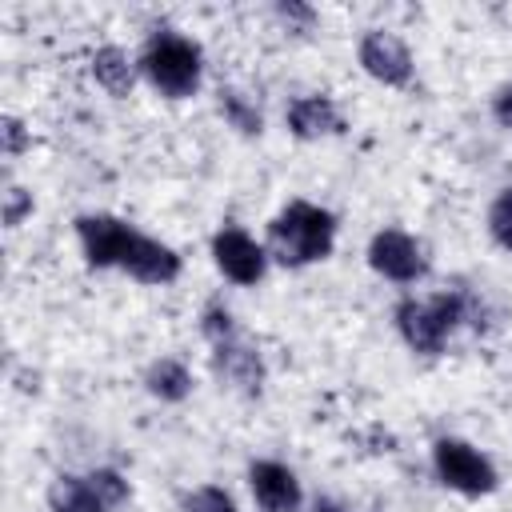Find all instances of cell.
<instances>
[{
    "label": "cell",
    "mask_w": 512,
    "mask_h": 512,
    "mask_svg": "<svg viewBox=\"0 0 512 512\" xmlns=\"http://www.w3.org/2000/svg\"><path fill=\"white\" fill-rule=\"evenodd\" d=\"M332 244H336V216L328 208L308 204V200H292L268 224V252L284 268L316 264L332 252Z\"/></svg>",
    "instance_id": "1"
},
{
    "label": "cell",
    "mask_w": 512,
    "mask_h": 512,
    "mask_svg": "<svg viewBox=\"0 0 512 512\" xmlns=\"http://www.w3.org/2000/svg\"><path fill=\"white\" fill-rule=\"evenodd\" d=\"M140 72L148 76V84L172 100H184L200 88V72H204V56L200 48L180 36V32H152L144 52H140Z\"/></svg>",
    "instance_id": "2"
},
{
    "label": "cell",
    "mask_w": 512,
    "mask_h": 512,
    "mask_svg": "<svg viewBox=\"0 0 512 512\" xmlns=\"http://www.w3.org/2000/svg\"><path fill=\"white\" fill-rule=\"evenodd\" d=\"M460 320H464V292H440L428 300L396 304V328H400L404 344L424 356H436Z\"/></svg>",
    "instance_id": "3"
},
{
    "label": "cell",
    "mask_w": 512,
    "mask_h": 512,
    "mask_svg": "<svg viewBox=\"0 0 512 512\" xmlns=\"http://www.w3.org/2000/svg\"><path fill=\"white\" fill-rule=\"evenodd\" d=\"M432 464H436V476H440L452 492H460V496H488V492H496V484H500L492 460H488L484 452H476L472 444L452 440V436L436 440Z\"/></svg>",
    "instance_id": "4"
},
{
    "label": "cell",
    "mask_w": 512,
    "mask_h": 512,
    "mask_svg": "<svg viewBox=\"0 0 512 512\" xmlns=\"http://www.w3.org/2000/svg\"><path fill=\"white\" fill-rule=\"evenodd\" d=\"M368 264L384 276V280H396V284H412L428 272V256H424V244L400 228H384L372 236L368 244Z\"/></svg>",
    "instance_id": "5"
},
{
    "label": "cell",
    "mask_w": 512,
    "mask_h": 512,
    "mask_svg": "<svg viewBox=\"0 0 512 512\" xmlns=\"http://www.w3.org/2000/svg\"><path fill=\"white\" fill-rule=\"evenodd\" d=\"M212 260L216 268L232 280V284H260L264 280V268H268V252L244 232V228H220L212 236Z\"/></svg>",
    "instance_id": "6"
},
{
    "label": "cell",
    "mask_w": 512,
    "mask_h": 512,
    "mask_svg": "<svg viewBox=\"0 0 512 512\" xmlns=\"http://www.w3.org/2000/svg\"><path fill=\"white\" fill-rule=\"evenodd\" d=\"M356 56H360V68H364L372 80H380V84L400 88V84H408V76H412V52H408V44H404L396 32H384V28L364 32Z\"/></svg>",
    "instance_id": "7"
},
{
    "label": "cell",
    "mask_w": 512,
    "mask_h": 512,
    "mask_svg": "<svg viewBox=\"0 0 512 512\" xmlns=\"http://www.w3.org/2000/svg\"><path fill=\"white\" fill-rule=\"evenodd\" d=\"M132 232H136V228H128L124 220L104 216V212H96V216H80V220H76V236H80L84 260H88L92 268H112V264H120L124 252H128Z\"/></svg>",
    "instance_id": "8"
},
{
    "label": "cell",
    "mask_w": 512,
    "mask_h": 512,
    "mask_svg": "<svg viewBox=\"0 0 512 512\" xmlns=\"http://www.w3.org/2000/svg\"><path fill=\"white\" fill-rule=\"evenodd\" d=\"M248 488L260 512H296L300 508V480L280 460H256L248 468Z\"/></svg>",
    "instance_id": "9"
},
{
    "label": "cell",
    "mask_w": 512,
    "mask_h": 512,
    "mask_svg": "<svg viewBox=\"0 0 512 512\" xmlns=\"http://www.w3.org/2000/svg\"><path fill=\"white\" fill-rule=\"evenodd\" d=\"M120 268L128 276H136L140 284H172L180 276V256L168 244H160V240H152L144 232H132Z\"/></svg>",
    "instance_id": "10"
},
{
    "label": "cell",
    "mask_w": 512,
    "mask_h": 512,
    "mask_svg": "<svg viewBox=\"0 0 512 512\" xmlns=\"http://www.w3.org/2000/svg\"><path fill=\"white\" fill-rule=\"evenodd\" d=\"M212 368H216V376H220L224 384H232V388L244 392V396H256L260 384H264V360H260V352L248 348V344H240V340L216 344Z\"/></svg>",
    "instance_id": "11"
},
{
    "label": "cell",
    "mask_w": 512,
    "mask_h": 512,
    "mask_svg": "<svg viewBox=\"0 0 512 512\" xmlns=\"http://www.w3.org/2000/svg\"><path fill=\"white\" fill-rule=\"evenodd\" d=\"M292 136L300 140H320V136H336L344 128V116L340 108L328 100V96H296L284 112Z\"/></svg>",
    "instance_id": "12"
},
{
    "label": "cell",
    "mask_w": 512,
    "mask_h": 512,
    "mask_svg": "<svg viewBox=\"0 0 512 512\" xmlns=\"http://www.w3.org/2000/svg\"><path fill=\"white\" fill-rule=\"evenodd\" d=\"M48 508L52 512H108L92 476H72V472H60L48 484Z\"/></svg>",
    "instance_id": "13"
},
{
    "label": "cell",
    "mask_w": 512,
    "mask_h": 512,
    "mask_svg": "<svg viewBox=\"0 0 512 512\" xmlns=\"http://www.w3.org/2000/svg\"><path fill=\"white\" fill-rule=\"evenodd\" d=\"M92 76H96V84H100L108 96H128L132 84H136L132 60H128V52L116 48V44L96 48V56H92Z\"/></svg>",
    "instance_id": "14"
},
{
    "label": "cell",
    "mask_w": 512,
    "mask_h": 512,
    "mask_svg": "<svg viewBox=\"0 0 512 512\" xmlns=\"http://www.w3.org/2000/svg\"><path fill=\"white\" fill-rule=\"evenodd\" d=\"M144 388H148L156 400L180 404V400H188V392H192V372H188L180 360L164 356V360H156V364L144 372Z\"/></svg>",
    "instance_id": "15"
},
{
    "label": "cell",
    "mask_w": 512,
    "mask_h": 512,
    "mask_svg": "<svg viewBox=\"0 0 512 512\" xmlns=\"http://www.w3.org/2000/svg\"><path fill=\"white\" fill-rule=\"evenodd\" d=\"M220 112H224V120H228L232 128H240L244 136H256V132L264 128L260 108H256L244 92H236V88H220Z\"/></svg>",
    "instance_id": "16"
},
{
    "label": "cell",
    "mask_w": 512,
    "mask_h": 512,
    "mask_svg": "<svg viewBox=\"0 0 512 512\" xmlns=\"http://www.w3.org/2000/svg\"><path fill=\"white\" fill-rule=\"evenodd\" d=\"M180 508L184 512H236V500L216 488V484H204V488H192L180 496Z\"/></svg>",
    "instance_id": "17"
},
{
    "label": "cell",
    "mask_w": 512,
    "mask_h": 512,
    "mask_svg": "<svg viewBox=\"0 0 512 512\" xmlns=\"http://www.w3.org/2000/svg\"><path fill=\"white\" fill-rule=\"evenodd\" d=\"M488 232H492V240H496L500 248L512 252V188H504V192L492 200V208H488Z\"/></svg>",
    "instance_id": "18"
},
{
    "label": "cell",
    "mask_w": 512,
    "mask_h": 512,
    "mask_svg": "<svg viewBox=\"0 0 512 512\" xmlns=\"http://www.w3.org/2000/svg\"><path fill=\"white\" fill-rule=\"evenodd\" d=\"M200 328H204V336H208L212 344L236 340V320H232V312H228V308H220V304H208V308H204Z\"/></svg>",
    "instance_id": "19"
},
{
    "label": "cell",
    "mask_w": 512,
    "mask_h": 512,
    "mask_svg": "<svg viewBox=\"0 0 512 512\" xmlns=\"http://www.w3.org/2000/svg\"><path fill=\"white\" fill-rule=\"evenodd\" d=\"M28 212H32V192H24V188L8 184V188H4V224H8V228H16Z\"/></svg>",
    "instance_id": "20"
},
{
    "label": "cell",
    "mask_w": 512,
    "mask_h": 512,
    "mask_svg": "<svg viewBox=\"0 0 512 512\" xmlns=\"http://www.w3.org/2000/svg\"><path fill=\"white\" fill-rule=\"evenodd\" d=\"M0 140H4V156H20L28 148V132L16 116H4L0 120Z\"/></svg>",
    "instance_id": "21"
},
{
    "label": "cell",
    "mask_w": 512,
    "mask_h": 512,
    "mask_svg": "<svg viewBox=\"0 0 512 512\" xmlns=\"http://www.w3.org/2000/svg\"><path fill=\"white\" fill-rule=\"evenodd\" d=\"M492 116H496L504 128H512V84H504V88L492 96Z\"/></svg>",
    "instance_id": "22"
},
{
    "label": "cell",
    "mask_w": 512,
    "mask_h": 512,
    "mask_svg": "<svg viewBox=\"0 0 512 512\" xmlns=\"http://www.w3.org/2000/svg\"><path fill=\"white\" fill-rule=\"evenodd\" d=\"M276 16H280L284 24H300V28L312 24V8H308V4H280Z\"/></svg>",
    "instance_id": "23"
},
{
    "label": "cell",
    "mask_w": 512,
    "mask_h": 512,
    "mask_svg": "<svg viewBox=\"0 0 512 512\" xmlns=\"http://www.w3.org/2000/svg\"><path fill=\"white\" fill-rule=\"evenodd\" d=\"M312 512H344V508H340L336 500H316V504H312Z\"/></svg>",
    "instance_id": "24"
}]
</instances>
